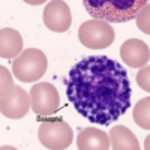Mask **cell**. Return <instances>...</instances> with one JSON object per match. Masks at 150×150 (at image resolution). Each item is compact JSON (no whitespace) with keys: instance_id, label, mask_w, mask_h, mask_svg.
Segmentation results:
<instances>
[{"instance_id":"obj_18","label":"cell","mask_w":150,"mask_h":150,"mask_svg":"<svg viewBox=\"0 0 150 150\" xmlns=\"http://www.w3.org/2000/svg\"><path fill=\"white\" fill-rule=\"evenodd\" d=\"M144 149L146 150H150V135L146 137V141H144Z\"/></svg>"},{"instance_id":"obj_2","label":"cell","mask_w":150,"mask_h":150,"mask_svg":"<svg viewBox=\"0 0 150 150\" xmlns=\"http://www.w3.org/2000/svg\"><path fill=\"white\" fill-rule=\"evenodd\" d=\"M149 0H83L87 14L108 23H126L147 5Z\"/></svg>"},{"instance_id":"obj_12","label":"cell","mask_w":150,"mask_h":150,"mask_svg":"<svg viewBox=\"0 0 150 150\" xmlns=\"http://www.w3.org/2000/svg\"><path fill=\"white\" fill-rule=\"evenodd\" d=\"M110 140H111V149L114 150H140L138 138L134 135V132L123 126V125H116L110 131Z\"/></svg>"},{"instance_id":"obj_3","label":"cell","mask_w":150,"mask_h":150,"mask_svg":"<svg viewBox=\"0 0 150 150\" xmlns=\"http://www.w3.org/2000/svg\"><path fill=\"white\" fill-rule=\"evenodd\" d=\"M48 66L47 56L38 48H27L21 51L12 62V72L23 83L39 81Z\"/></svg>"},{"instance_id":"obj_17","label":"cell","mask_w":150,"mask_h":150,"mask_svg":"<svg viewBox=\"0 0 150 150\" xmlns=\"http://www.w3.org/2000/svg\"><path fill=\"white\" fill-rule=\"evenodd\" d=\"M26 3H29V5H33V6H38V5H42V3H45L47 0H24Z\"/></svg>"},{"instance_id":"obj_4","label":"cell","mask_w":150,"mask_h":150,"mask_svg":"<svg viewBox=\"0 0 150 150\" xmlns=\"http://www.w3.org/2000/svg\"><path fill=\"white\" fill-rule=\"evenodd\" d=\"M80 42L90 50H102L110 47L116 39L114 29L105 20H90L80 26Z\"/></svg>"},{"instance_id":"obj_8","label":"cell","mask_w":150,"mask_h":150,"mask_svg":"<svg viewBox=\"0 0 150 150\" xmlns=\"http://www.w3.org/2000/svg\"><path fill=\"white\" fill-rule=\"evenodd\" d=\"M44 24L51 32H66L72 24V15L68 3L63 0H51L44 9Z\"/></svg>"},{"instance_id":"obj_11","label":"cell","mask_w":150,"mask_h":150,"mask_svg":"<svg viewBox=\"0 0 150 150\" xmlns=\"http://www.w3.org/2000/svg\"><path fill=\"white\" fill-rule=\"evenodd\" d=\"M23 51V38L15 29L0 30V57L14 59Z\"/></svg>"},{"instance_id":"obj_1","label":"cell","mask_w":150,"mask_h":150,"mask_svg":"<svg viewBox=\"0 0 150 150\" xmlns=\"http://www.w3.org/2000/svg\"><path fill=\"white\" fill-rule=\"evenodd\" d=\"M66 95L78 114L107 126L131 107L128 72L107 56H89L75 63L66 78Z\"/></svg>"},{"instance_id":"obj_14","label":"cell","mask_w":150,"mask_h":150,"mask_svg":"<svg viewBox=\"0 0 150 150\" xmlns=\"http://www.w3.org/2000/svg\"><path fill=\"white\" fill-rule=\"evenodd\" d=\"M137 20V27L143 33L150 35V3H147L135 17Z\"/></svg>"},{"instance_id":"obj_6","label":"cell","mask_w":150,"mask_h":150,"mask_svg":"<svg viewBox=\"0 0 150 150\" xmlns=\"http://www.w3.org/2000/svg\"><path fill=\"white\" fill-rule=\"evenodd\" d=\"M30 102L32 110L36 116L48 117L53 116L60 107V96L57 89L50 83H38L33 84L30 90Z\"/></svg>"},{"instance_id":"obj_7","label":"cell","mask_w":150,"mask_h":150,"mask_svg":"<svg viewBox=\"0 0 150 150\" xmlns=\"http://www.w3.org/2000/svg\"><path fill=\"white\" fill-rule=\"evenodd\" d=\"M30 108V93L18 86H15L8 95L0 96V112L8 119H21Z\"/></svg>"},{"instance_id":"obj_13","label":"cell","mask_w":150,"mask_h":150,"mask_svg":"<svg viewBox=\"0 0 150 150\" xmlns=\"http://www.w3.org/2000/svg\"><path fill=\"white\" fill-rule=\"evenodd\" d=\"M132 117H134V122L140 128L150 131V96L143 98L141 101L135 104Z\"/></svg>"},{"instance_id":"obj_9","label":"cell","mask_w":150,"mask_h":150,"mask_svg":"<svg viewBox=\"0 0 150 150\" xmlns=\"http://www.w3.org/2000/svg\"><path fill=\"white\" fill-rule=\"evenodd\" d=\"M120 57L131 68H143L150 60V48L141 39H128L120 47Z\"/></svg>"},{"instance_id":"obj_15","label":"cell","mask_w":150,"mask_h":150,"mask_svg":"<svg viewBox=\"0 0 150 150\" xmlns=\"http://www.w3.org/2000/svg\"><path fill=\"white\" fill-rule=\"evenodd\" d=\"M12 89H14V78H12V74L0 65V96L8 95Z\"/></svg>"},{"instance_id":"obj_10","label":"cell","mask_w":150,"mask_h":150,"mask_svg":"<svg viewBox=\"0 0 150 150\" xmlns=\"http://www.w3.org/2000/svg\"><path fill=\"white\" fill-rule=\"evenodd\" d=\"M77 147L80 150H108L111 147V140L104 131L86 128L77 137Z\"/></svg>"},{"instance_id":"obj_16","label":"cell","mask_w":150,"mask_h":150,"mask_svg":"<svg viewBox=\"0 0 150 150\" xmlns=\"http://www.w3.org/2000/svg\"><path fill=\"white\" fill-rule=\"evenodd\" d=\"M137 83H138V86L143 90L150 93V65L143 66L140 69V72L137 74Z\"/></svg>"},{"instance_id":"obj_5","label":"cell","mask_w":150,"mask_h":150,"mask_svg":"<svg viewBox=\"0 0 150 150\" xmlns=\"http://www.w3.org/2000/svg\"><path fill=\"white\" fill-rule=\"evenodd\" d=\"M38 138L41 144L50 150H63L72 144V128L62 119L45 120L38 129Z\"/></svg>"}]
</instances>
